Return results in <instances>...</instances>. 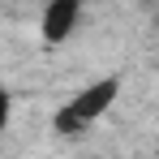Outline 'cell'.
Masks as SVG:
<instances>
[{
	"label": "cell",
	"mask_w": 159,
	"mask_h": 159,
	"mask_svg": "<svg viewBox=\"0 0 159 159\" xmlns=\"http://www.w3.org/2000/svg\"><path fill=\"white\" fill-rule=\"evenodd\" d=\"M4 125H9V90L0 86V129H4Z\"/></svg>",
	"instance_id": "obj_3"
},
{
	"label": "cell",
	"mask_w": 159,
	"mask_h": 159,
	"mask_svg": "<svg viewBox=\"0 0 159 159\" xmlns=\"http://www.w3.org/2000/svg\"><path fill=\"white\" fill-rule=\"evenodd\" d=\"M78 13H82V0H52L48 9H43V43H60V39H69L73 26H78Z\"/></svg>",
	"instance_id": "obj_2"
},
{
	"label": "cell",
	"mask_w": 159,
	"mask_h": 159,
	"mask_svg": "<svg viewBox=\"0 0 159 159\" xmlns=\"http://www.w3.org/2000/svg\"><path fill=\"white\" fill-rule=\"evenodd\" d=\"M116 95H120V73H107V78L90 82L86 90H78V99H69L65 112H56V133L78 138L86 125H95L107 107L116 103Z\"/></svg>",
	"instance_id": "obj_1"
}]
</instances>
